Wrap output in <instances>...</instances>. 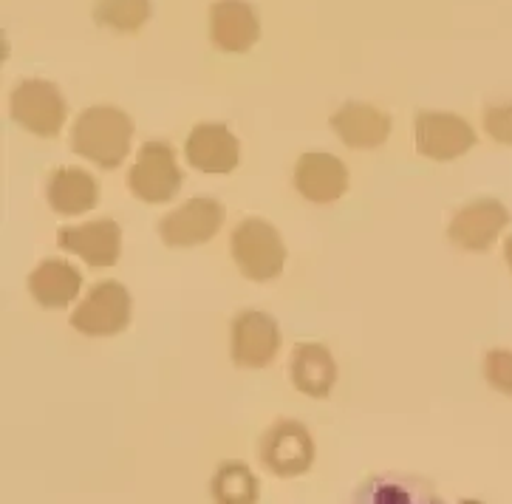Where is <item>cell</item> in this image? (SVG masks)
Returning <instances> with one entry per match:
<instances>
[{
  "label": "cell",
  "mask_w": 512,
  "mask_h": 504,
  "mask_svg": "<svg viewBox=\"0 0 512 504\" xmlns=\"http://www.w3.org/2000/svg\"><path fill=\"white\" fill-rule=\"evenodd\" d=\"M351 504H445L428 482L416 476H371L357 488Z\"/></svg>",
  "instance_id": "19"
},
{
  "label": "cell",
  "mask_w": 512,
  "mask_h": 504,
  "mask_svg": "<svg viewBox=\"0 0 512 504\" xmlns=\"http://www.w3.org/2000/svg\"><path fill=\"white\" fill-rule=\"evenodd\" d=\"M60 250L74 252L88 267L108 269L119 264L122 255V230L114 219H97L77 227H63L57 233Z\"/></svg>",
  "instance_id": "12"
},
{
  "label": "cell",
  "mask_w": 512,
  "mask_h": 504,
  "mask_svg": "<svg viewBox=\"0 0 512 504\" xmlns=\"http://www.w3.org/2000/svg\"><path fill=\"white\" fill-rule=\"evenodd\" d=\"M224 227V207L210 196H196L182 207L170 210L165 219L159 221V238L167 247L187 250V247H201L218 236Z\"/></svg>",
  "instance_id": "9"
},
{
  "label": "cell",
  "mask_w": 512,
  "mask_h": 504,
  "mask_svg": "<svg viewBox=\"0 0 512 504\" xmlns=\"http://www.w3.org/2000/svg\"><path fill=\"white\" fill-rule=\"evenodd\" d=\"M261 37L258 12L247 0H215L210 6V40L218 51L244 54Z\"/></svg>",
  "instance_id": "14"
},
{
  "label": "cell",
  "mask_w": 512,
  "mask_h": 504,
  "mask_svg": "<svg viewBox=\"0 0 512 504\" xmlns=\"http://www.w3.org/2000/svg\"><path fill=\"white\" fill-rule=\"evenodd\" d=\"M46 199L57 216H83L100 202V182L77 165H63L49 176Z\"/></svg>",
  "instance_id": "18"
},
{
  "label": "cell",
  "mask_w": 512,
  "mask_h": 504,
  "mask_svg": "<svg viewBox=\"0 0 512 504\" xmlns=\"http://www.w3.org/2000/svg\"><path fill=\"white\" fill-rule=\"evenodd\" d=\"M295 190L312 204L340 202L348 193L346 162L334 153H303L295 165Z\"/></svg>",
  "instance_id": "13"
},
{
  "label": "cell",
  "mask_w": 512,
  "mask_h": 504,
  "mask_svg": "<svg viewBox=\"0 0 512 504\" xmlns=\"http://www.w3.org/2000/svg\"><path fill=\"white\" fill-rule=\"evenodd\" d=\"M484 131L490 139H496L498 145H510L512 148V102L490 105L484 111Z\"/></svg>",
  "instance_id": "23"
},
{
  "label": "cell",
  "mask_w": 512,
  "mask_h": 504,
  "mask_svg": "<svg viewBox=\"0 0 512 504\" xmlns=\"http://www.w3.org/2000/svg\"><path fill=\"white\" fill-rule=\"evenodd\" d=\"M94 20L119 34H139L150 20V0H97Z\"/></svg>",
  "instance_id": "21"
},
{
  "label": "cell",
  "mask_w": 512,
  "mask_h": 504,
  "mask_svg": "<svg viewBox=\"0 0 512 504\" xmlns=\"http://www.w3.org/2000/svg\"><path fill=\"white\" fill-rule=\"evenodd\" d=\"M230 252L235 267L241 269V275L255 281V284L281 278L283 267H286V255H289L278 227L266 219L241 221L232 230Z\"/></svg>",
  "instance_id": "2"
},
{
  "label": "cell",
  "mask_w": 512,
  "mask_h": 504,
  "mask_svg": "<svg viewBox=\"0 0 512 504\" xmlns=\"http://www.w3.org/2000/svg\"><path fill=\"white\" fill-rule=\"evenodd\" d=\"M289 380L300 394L326 400L337 386V360L323 343H300L289 357Z\"/></svg>",
  "instance_id": "17"
},
{
  "label": "cell",
  "mask_w": 512,
  "mask_h": 504,
  "mask_svg": "<svg viewBox=\"0 0 512 504\" xmlns=\"http://www.w3.org/2000/svg\"><path fill=\"white\" fill-rule=\"evenodd\" d=\"M83 292V272L66 258H46L29 275V295L43 309H66Z\"/></svg>",
  "instance_id": "16"
},
{
  "label": "cell",
  "mask_w": 512,
  "mask_h": 504,
  "mask_svg": "<svg viewBox=\"0 0 512 504\" xmlns=\"http://www.w3.org/2000/svg\"><path fill=\"white\" fill-rule=\"evenodd\" d=\"M131 315L133 301L128 286L100 281L71 312V326L85 337H114L131 326Z\"/></svg>",
  "instance_id": "4"
},
{
  "label": "cell",
  "mask_w": 512,
  "mask_h": 504,
  "mask_svg": "<svg viewBox=\"0 0 512 504\" xmlns=\"http://www.w3.org/2000/svg\"><path fill=\"white\" fill-rule=\"evenodd\" d=\"M184 159L201 173L227 176L241 162V142L221 122H199L184 142Z\"/></svg>",
  "instance_id": "11"
},
{
  "label": "cell",
  "mask_w": 512,
  "mask_h": 504,
  "mask_svg": "<svg viewBox=\"0 0 512 504\" xmlns=\"http://www.w3.org/2000/svg\"><path fill=\"white\" fill-rule=\"evenodd\" d=\"M413 136H416V153L430 162H453L476 145L473 125L459 114H447V111H419Z\"/></svg>",
  "instance_id": "7"
},
{
  "label": "cell",
  "mask_w": 512,
  "mask_h": 504,
  "mask_svg": "<svg viewBox=\"0 0 512 504\" xmlns=\"http://www.w3.org/2000/svg\"><path fill=\"white\" fill-rule=\"evenodd\" d=\"M456 504H484L481 499H462V502H456Z\"/></svg>",
  "instance_id": "25"
},
{
  "label": "cell",
  "mask_w": 512,
  "mask_h": 504,
  "mask_svg": "<svg viewBox=\"0 0 512 504\" xmlns=\"http://www.w3.org/2000/svg\"><path fill=\"white\" fill-rule=\"evenodd\" d=\"M210 496L215 504H258L261 485L249 465L238 459H227L215 468L210 479Z\"/></svg>",
  "instance_id": "20"
},
{
  "label": "cell",
  "mask_w": 512,
  "mask_h": 504,
  "mask_svg": "<svg viewBox=\"0 0 512 504\" xmlns=\"http://www.w3.org/2000/svg\"><path fill=\"white\" fill-rule=\"evenodd\" d=\"M510 224V210L498 199H476L447 224V238L464 252H487Z\"/></svg>",
  "instance_id": "10"
},
{
  "label": "cell",
  "mask_w": 512,
  "mask_h": 504,
  "mask_svg": "<svg viewBox=\"0 0 512 504\" xmlns=\"http://www.w3.org/2000/svg\"><path fill=\"white\" fill-rule=\"evenodd\" d=\"M182 185L184 170L173 145H167L162 139L145 142L136 153V162L128 170L131 196L145 204H167L179 196Z\"/></svg>",
  "instance_id": "3"
},
{
  "label": "cell",
  "mask_w": 512,
  "mask_h": 504,
  "mask_svg": "<svg viewBox=\"0 0 512 504\" xmlns=\"http://www.w3.org/2000/svg\"><path fill=\"white\" fill-rule=\"evenodd\" d=\"M331 131L351 151H371L388 142L391 114L368 102H346L331 114Z\"/></svg>",
  "instance_id": "15"
},
{
  "label": "cell",
  "mask_w": 512,
  "mask_h": 504,
  "mask_svg": "<svg viewBox=\"0 0 512 504\" xmlns=\"http://www.w3.org/2000/svg\"><path fill=\"white\" fill-rule=\"evenodd\" d=\"M9 111L23 131L40 136V139H54L63 131L68 117L63 91L49 80L17 83L15 91H12V100H9Z\"/></svg>",
  "instance_id": "5"
},
{
  "label": "cell",
  "mask_w": 512,
  "mask_h": 504,
  "mask_svg": "<svg viewBox=\"0 0 512 504\" xmlns=\"http://www.w3.org/2000/svg\"><path fill=\"white\" fill-rule=\"evenodd\" d=\"M261 465L278 479H298L303 473L312 471L314 439L309 428L298 420L275 422L264 437H261Z\"/></svg>",
  "instance_id": "6"
},
{
  "label": "cell",
  "mask_w": 512,
  "mask_h": 504,
  "mask_svg": "<svg viewBox=\"0 0 512 504\" xmlns=\"http://www.w3.org/2000/svg\"><path fill=\"white\" fill-rule=\"evenodd\" d=\"M484 380L498 394L512 397V352L510 349H490L484 354Z\"/></svg>",
  "instance_id": "22"
},
{
  "label": "cell",
  "mask_w": 512,
  "mask_h": 504,
  "mask_svg": "<svg viewBox=\"0 0 512 504\" xmlns=\"http://www.w3.org/2000/svg\"><path fill=\"white\" fill-rule=\"evenodd\" d=\"M281 352V326L261 309H244L232 320L230 354L238 369H266Z\"/></svg>",
  "instance_id": "8"
},
{
  "label": "cell",
  "mask_w": 512,
  "mask_h": 504,
  "mask_svg": "<svg viewBox=\"0 0 512 504\" xmlns=\"http://www.w3.org/2000/svg\"><path fill=\"white\" fill-rule=\"evenodd\" d=\"M504 261H507V267L512 269V233L507 236V241H504Z\"/></svg>",
  "instance_id": "24"
},
{
  "label": "cell",
  "mask_w": 512,
  "mask_h": 504,
  "mask_svg": "<svg viewBox=\"0 0 512 504\" xmlns=\"http://www.w3.org/2000/svg\"><path fill=\"white\" fill-rule=\"evenodd\" d=\"M133 119L114 105L85 108L71 128V151L102 170H116L131 153Z\"/></svg>",
  "instance_id": "1"
}]
</instances>
